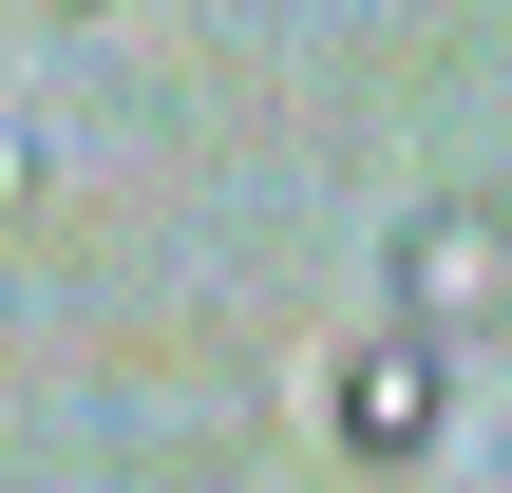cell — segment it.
Wrapping results in <instances>:
<instances>
[{
	"label": "cell",
	"mask_w": 512,
	"mask_h": 493,
	"mask_svg": "<svg viewBox=\"0 0 512 493\" xmlns=\"http://www.w3.org/2000/svg\"><path fill=\"white\" fill-rule=\"evenodd\" d=\"M57 19H114V0H57Z\"/></svg>",
	"instance_id": "3957f363"
},
{
	"label": "cell",
	"mask_w": 512,
	"mask_h": 493,
	"mask_svg": "<svg viewBox=\"0 0 512 493\" xmlns=\"http://www.w3.org/2000/svg\"><path fill=\"white\" fill-rule=\"evenodd\" d=\"M380 304H399V323H437V342H494V323H512V209H494V190H437V209H399V247H380Z\"/></svg>",
	"instance_id": "7a4b0ae2"
},
{
	"label": "cell",
	"mask_w": 512,
	"mask_h": 493,
	"mask_svg": "<svg viewBox=\"0 0 512 493\" xmlns=\"http://www.w3.org/2000/svg\"><path fill=\"white\" fill-rule=\"evenodd\" d=\"M323 437H342V456H361V475H418V456H437V437H456V342H437V323H399V304H380V323H361V342H342V361H323Z\"/></svg>",
	"instance_id": "6da1fadb"
}]
</instances>
